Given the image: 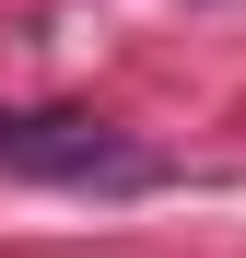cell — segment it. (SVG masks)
<instances>
[{
    "label": "cell",
    "instance_id": "obj_1",
    "mask_svg": "<svg viewBox=\"0 0 246 258\" xmlns=\"http://www.w3.org/2000/svg\"><path fill=\"white\" fill-rule=\"evenodd\" d=\"M0 176H35V188H164L176 164L117 141V117H94V106H0Z\"/></svg>",
    "mask_w": 246,
    "mask_h": 258
}]
</instances>
